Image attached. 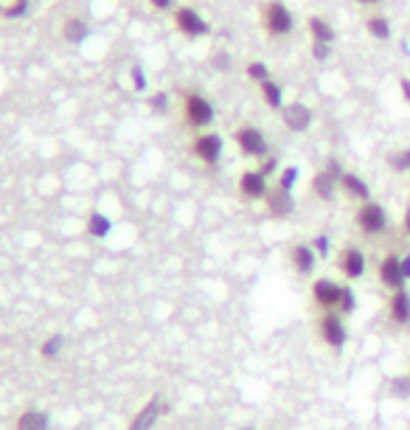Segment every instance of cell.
I'll return each instance as SVG.
<instances>
[{
    "label": "cell",
    "mask_w": 410,
    "mask_h": 430,
    "mask_svg": "<svg viewBox=\"0 0 410 430\" xmlns=\"http://www.w3.org/2000/svg\"><path fill=\"white\" fill-rule=\"evenodd\" d=\"M259 28L270 42H284L295 34L298 20L287 0H261L259 3Z\"/></svg>",
    "instance_id": "obj_1"
},
{
    "label": "cell",
    "mask_w": 410,
    "mask_h": 430,
    "mask_svg": "<svg viewBox=\"0 0 410 430\" xmlns=\"http://www.w3.org/2000/svg\"><path fill=\"white\" fill-rule=\"evenodd\" d=\"M408 371H410V363H408Z\"/></svg>",
    "instance_id": "obj_43"
},
{
    "label": "cell",
    "mask_w": 410,
    "mask_h": 430,
    "mask_svg": "<svg viewBox=\"0 0 410 430\" xmlns=\"http://www.w3.org/2000/svg\"><path fill=\"white\" fill-rule=\"evenodd\" d=\"M397 87H399V96H402V102L410 107V76H399L397 79Z\"/></svg>",
    "instance_id": "obj_37"
},
{
    "label": "cell",
    "mask_w": 410,
    "mask_h": 430,
    "mask_svg": "<svg viewBox=\"0 0 410 430\" xmlns=\"http://www.w3.org/2000/svg\"><path fill=\"white\" fill-rule=\"evenodd\" d=\"M17 430H48V417L39 411H25L17 419Z\"/></svg>",
    "instance_id": "obj_26"
},
{
    "label": "cell",
    "mask_w": 410,
    "mask_h": 430,
    "mask_svg": "<svg viewBox=\"0 0 410 430\" xmlns=\"http://www.w3.org/2000/svg\"><path fill=\"white\" fill-rule=\"evenodd\" d=\"M149 110L158 113V116H163V113L169 110V93H166V90H155V93L149 96Z\"/></svg>",
    "instance_id": "obj_32"
},
{
    "label": "cell",
    "mask_w": 410,
    "mask_h": 430,
    "mask_svg": "<svg viewBox=\"0 0 410 430\" xmlns=\"http://www.w3.org/2000/svg\"><path fill=\"white\" fill-rule=\"evenodd\" d=\"M239 430H256V428H250V425H244V428H239Z\"/></svg>",
    "instance_id": "obj_42"
},
{
    "label": "cell",
    "mask_w": 410,
    "mask_h": 430,
    "mask_svg": "<svg viewBox=\"0 0 410 430\" xmlns=\"http://www.w3.org/2000/svg\"><path fill=\"white\" fill-rule=\"evenodd\" d=\"M388 394H391L394 400H399V403H408L410 400V371H405V374H394V377L388 380Z\"/></svg>",
    "instance_id": "obj_25"
},
{
    "label": "cell",
    "mask_w": 410,
    "mask_h": 430,
    "mask_svg": "<svg viewBox=\"0 0 410 430\" xmlns=\"http://www.w3.org/2000/svg\"><path fill=\"white\" fill-rule=\"evenodd\" d=\"M385 321L391 329H408L410 326V290L399 287L394 293H388L385 301Z\"/></svg>",
    "instance_id": "obj_15"
},
{
    "label": "cell",
    "mask_w": 410,
    "mask_h": 430,
    "mask_svg": "<svg viewBox=\"0 0 410 430\" xmlns=\"http://www.w3.org/2000/svg\"><path fill=\"white\" fill-rule=\"evenodd\" d=\"M222 149H225V141L213 130H203L192 138V155L205 166H216L219 158H222Z\"/></svg>",
    "instance_id": "obj_13"
},
{
    "label": "cell",
    "mask_w": 410,
    "mask_h": 430,
    "mask_svg": "<svg viewBox=\"0 0 410 430\" xmlns=\"http://www.w3.org/2000/svg\"><path fill=\"white\" fill-rule=\"evenodd\" d=\"M335 270H337V273L343 276V281H349V284L360 281V278L366 276V270H368V256H366V250H363L357 242L340 245V247H337V256H335Z\"/></svg>",
    "instance_id": "obj_8"
},
{
    "label": "cell",
    "mask_w": 410,
    "mask_h": 430,
    "mask_svg": "<svg viewBox=\"0 0 410 430\" xmlns=\"http://www.w3.org/2000/svg\"><path fill=\"white\" fill-rule=\"evenodd\" d=\"M385 166L394 169L397 175H410V147L391 149V152L385 155Z\"/></svg>",
    "instance_id": "obj_24"
},
{
    "label": "cell",
    "mask_w": 410,
    "mask_h": 430,
    "mask_svg": "<svg viewBox=\"0 0 410 430\" xmlns=\"http://www.w3.org/2000/svg\"><path fill=\"white\" fill-rule=\"evenodd\" d=\"M211 65H213L216 70H222V73H225V70H230V65H233V59H230V56H228L225 51H216V54L211 56Z\"/></svg>",
    "instance_id": "obj_35"
},
{
    "label": "cell",
    "mask_w": 410,
    "mask_h": 430,
    "mask_svg": "<svg viewBox=\"0 0 410 430\" xmlns=\"http://www.w3.org/2000/svg\"><path fill=\"white\" fill-rule=\"evenodd\" d=\"M256 169H259L264 178H278V172H281V166H278V155H267L264 161L256 164Z\"/></svg>",
    "instance_id": "obj_33"
},
{
    "label": "cell",
    "mask_w": 410,
    "mask_h": 430,
    "mask_svg": "<svg viewBox=\"0 0 410 430\" xmlns=\"http://www.w3.org/2000/svg\"><path fill=\"white\" fill-rule=\"evenodd\" d=\"M298 178H301V169H298V166H281V172H278V178H275L273 186H278V189H284V192H295Z\"/></svg>",
    "instance_id": "obj_27"
},
{
    "label": "cell",
    "mask_w": 410,
    "mask_h": 430,
    "mask_svg": "<svg viewBox=\"0 0 410 430\" xmlns=\"http://www.w3.org/2000/svg\"><path fill=\"white\" fill-rule=\"evenodd\" d=\"M346 172V166L337 158H326V164L321 169H315V175L309 178V195L318 203L332 206L340 195V175Z\"/></svg>",
    "instance_id": "obj_3"
},
{
    "label": "cell",
    "mask_w": 410,
    "mask_h": 430,
    "mask_svg": "<svg viewBox=\"0 0 410 430\" xmlns=\"http://www.w3.org/2000/svg\"><path fill=\"white\" fill-rule=\"evenodd\" d=\"M149 3V8H155V11H175L178 8V0H147Z\"/></svg>",
    "instance_id": "obj_36"
},
{
    "label": "cell",
    "mask_w": 410,
    "mask_h": 430,
    "mask_svg": "<svg viewBox=\"0 0 410 430\" xmlns=\"http://www.w3.org/2000/svg\"><path fill=\"white\" fill-rule=\"evenodd\" d=\"M62 346H65V338H62V335H54L51 340H45V343H42V357L54 360V357L62 352Z\"/></svg>",
    "instance_id": "obj_34"
},
{
    "label": "cell",
    "mask_w": 410,
    "mask_h": 430,
    "mask_svg": "<svg viewBox=\"0 0 410 430\" xmlns=\"http://www.w3.org/2000/svg\"><path fill=\"white\" fill-rule=\"evenodd\" d=\"M259 99H261V104L267 107V110H273V113H281L284 110V104H287V99H284V85L273 76V79H267L264 85H259Z\"/></svg>",
    "instance_id": "obj_20"
},
{
    "label": "cell",
    "mask_w": 410,
    "mask_h": 430,
    "mask_svg": "<svg viewBox=\"0 0 410 430\" xmlns=\"http://www.w3.org/2000/svg\"><path fill=\"white\" fill-rule=\"evenodd\" d=\"M87 34H90L87 20H82V17H76V14H70V17L62 23V39L70 42V45H82V42L87 39Z\"/></svg>",
    "instance_id": "obj_21"
},
{
    "label": "cell",
    "mask_w": 410,
    "mask_h": 430,
    "mask_svg": "<svg viewBox=\"0 0 410 430\" xmlns=\"http://www.w3.org/2000/svg\"><path fill=\"white\" fill-rule=\"evenodd\" d=\"M354 312H357V295H354V287L346 281V287H343V298H340V307H337V315L349 318V315H354Z\"/></svg>",
    "instance_id": "obj_29"
},
{
    "label": "cell",
    "mask_w": 410,
    "mask_h": 430,
    "mask_svg": "<svg viewBox=\"0 0 410 430\" xmlns=\"http://www.w3.org/2000/svg\"><path fill=\"white\" fill-rule=\"evenodd\" d=\"M340 195L346 197V200H352V203H366V200H374L371 197V186H368V180L363 178V175H357V172H352V169H346L343 175H340Z\"/></svg>",
    "instance_id": "obj_19"
},
{
    "label": "cell",
    "mask_w": 410,
    "mask_h": 430,
    "mask_svg": "<svg viewBox=\"0 0 410 430\" xmlns=\"http://www.w3.org/2000/svg\"><path fill=\"white\" fill-rule=\"evenodd\" d=\"M363 31L374 42H391L394 39V20L383 8H368L363 14Z\"/></svg>",
    "instance_id": "obj_16"
},
{
    "label": "cell",
    "mask_w": 410,
    "mask_h": 430,
    "mask_svg": "<svg viewBox=\"0 0 410 430\" xmlns=\"http://www.w3.org/2000/svg\"><path fill=\"white\" fill-rule=\"evenodd\" d=\"M315 335H318V340H321L326 349L340 352V349L349 343L346 318L337 315V312H318V315H315Z\"/></svg>",
    "instance_id": "obj_7"
},
{
    "label": "cell",
    "mask_w": 410,
    "mask_h": 430,
    "mask_svg": "<svg viewBox=\"0 0 410 430\" xmlns=\"http://www.w3.org/2000/svg\"><path fill=\"white\" fill-rule=\"evenodd\" d=\"M402 276H405V281H410V250L402 253Z\"/></svg>",
    "instance_id": "obj_41"
},
{
    "label": "cell",
    "mask_w": 410,
    "mask_h": 430,
    "mask_svg": "<svg viewBox=\"0 0 410 430\" xmlns=\"http://www.w3.org/2000/svg\"><path fill=\"white\" fill-rule=\"evenodd\" d=\"M352 222H354V231H357L363 239H368V242H377V239H383V236L391 233V216H388V209H385L380 200H366V203H360V206L354 209Z\"/></svg>",
    "instance_id": "obj_2"
},
{
    "label": "cell",
    "mask_w": 410,
    "mask_h": 430,
    "mask_svg": "<svg viewBox=\"0 0 410 430\" xmlns=\"http://www.w3.org/2000/svg\"><path fill=\"white\" fill-rule=\"evenodd\" d=\"M172 23H175L178 34H183L186 39H200V37H208V34H211V23L205 20L192 3L178 6V8L172 11Z\"/></svg>",
    "instance_id": "obj_9"
},
{
    "label": "cell",
    "mask_w": 410,
    "mask_h": 430,
    "mask_svg": "<svg viewBox=\"0 0 410 430\" xmlns=\"http://www.w3.org/2000/svg\"><path fill=\"white\" fill-rule=\"evenodd\" d=\"M309 245L315 247V253H318L321 262L332 256V239H329V233H315V236L309 239Z\"/></svg>",
    "instance_id": "obj_31"
},
{
    "label": "cell",
    "mask_w": 410,
    "mask_h": 430,
    "mask_svg": "<svg viewBox=\"0 0 410 430\" xmlns=\"http://www.w3.org/2000/svg\"><path fill=\"white\" fill-rule=\"evenodd\" d=\"M352 3H357V6L366 8V11H368V8H383V6H385V0H352Z\"/></svg>",
    "instance_id": "obj_40"
},
{
    "label": "cell",
    "mask_w": 410,
    "mask_h": 430,
    "mask_svg": "<svg viewBox=\"0 0 410 430\" xmlns=\"http://www.w3.org/2000/svg\"><path fill=\"white\" fill-rule=\"evenodd\" d=\"M377 281L388 293H394L399 287H408V281L402 276V253L399 250H385L380 256V262H377Z\"/></svg>",
    "instance_id": "obj_12"
},
{
    "label": "cell",
    "mask_w": 410,
    "mask_h": 430,
    "mask_svg": "<svg viewBox=\"0 0 410 430\" xmlns=\"http://www.w3.org/2000/svg\"><path fill=\"white\" fill-rule=\"evenodd\" d=\"M278 116H281V124H284L290 133H295V135L309 133V130H312V124H315V110H312L306 102H301V99L287 102V104H284V110H281Z\"/></svg>",
    "instance_id": "obj_11"
},
{
    "label": "cell",
    "mask_w": 410,
    "mask_h": 430,
    "mask_svg": "<svg viewBox=\"0 0 410 430\" xmlns=\"http://www.w3.org/2000/svg\"><path fill=\"white\" fill-rule=\"evenodd\" d=\"M180 116H183V124L194 133H203L213 124L216 118V110L213 104L208 102V96L200 90H183V99H180Z\"/></svg>",
    "instance_id": "obj_4"
},
{
    "label": "cell",
    "mask_w": 410,
    "mask_h": 430,
    "mask_svg": "<svg viewBox=\"0 0 410 430\" xmlns=\"http://www.w3.org/2000/svg\"><path fill=\"white\" fill-rule=\"evenodd\" d=\"M233 144H236V149H239L242 158L256 161V164L264 161L267 155H273L264 130L256 127V124H250V121H244V124H239V127L233 130Z\"/></svg>",
    "instance_id": "obj_5"
},
{
    "label": "cell",
    "mask_w": 410,
    "mask_h": 430,
    "mask_svg": "<svg viewBox=\"0 0 410 430\" xmlns=\"http://www.w3.org/2000/svg\"><path fill=\"white\" fill-rule=\"evenodd\" d=\"M161 411H163V403H161V397H155V400H149L147 403V408L132 419V425L130 430H149L155 422H158V417H161Z\"/></svg>",
    "instance_id": "obj_22"
},
{
    "label": "cell",
    "mask_w": 410,
    "mask_h": 430,
    "mask_svg": "<svg viewBox=\"0 0 410 430\" xmlns=\"http://www.w3.org/2000/svg\"><path fill=\"white\" fill-rule=\"evenodd\" d=\"M132 82H135V90H147V76L141 68H132Z\"/></svg>",
    "instance_id": "obj_38"
},
{
    "label": "cell",
    "mask_w": 410,
    "mask_h": 430,
    "mask_svg": "<svg viewBox=\"0 0 410 430\" xmlns=\"http://www.w3.org/2000/svg\"><path fill=\"white\" fill-rule=\"evenodd\" d=\"M236 192L244 203H264L267 192H270V178H264L256 166L253 169H244L236 180Z\"/></svg>",
    "instance_id": "obj_14"
},
{
    "label": "cell",
    "mask_w": 410,
    "mask_h": 430,
    "mask_svg": "<svg viewBox=\"0 0 410 430\" xmlns=\"http://www.w3.org/2000/svg\"><path fill=\"white\" fill-rule=\"evenodd\" d=\"M244 76H247V82H253V85L259 87V85H264L267 79H273V68H270L264 59H250V62L244 65Z\"/></svg>",
    "instance_id": "obj_23"
},
{
    "label": "cell",
    "mask_w": 410,
    "mask_h": 430,
    "mask_svg": "<svg viewBox=\"0 0 410 430\" xmlns=\"http://www.w3.org/2000/svg\"><path fill=\"white\" fill-rule=\"evenodd\" d=\"M264 211L270 219H287L295 211V195L292 192H284L278 186H270L267 197H264Z\"/></svg>",
    "instance_id": "obj_18"
},
{
    "label": "cell",
    "mask_w": 410,
    "mask_h": 430,
    "mask_svg": "<svg viewBox=\"0 0 410 430\" xmlns=\"http://www.w3.org/2000/svg\"><path fill=\"white\" fill-rule=\"evenodd\" d=\"M402 236L410 242V203L402 209Z\"/></svg>",
    "instance_id": "obj_39"
},
{
    "label": "cell",
    "mask_w": 410,
    "mask_h": 430,
    "mask_svg": "<svg viewBox=\"0 0 410 430\" xmlns=\"http://www.w3.org/2000/svg\"><path fill=\"white\" fill-rule=\"evenodd\" d=\"M110 228H113V222L107 219L104 214H90V219H87V231H90V236H96V239H104L107 233H110Z\"/></svg>",
    "instance_id": "obj_28"
},
{
    "label": "cell",
    "mask_w": 410,
    "mask_h": 430,
    "mask_svg": "<svg viewBox=\"0 0 410 430\" xmlns=\"http://www.w3.org/2000/svg\"><path fill=\"white\" fill-rule=\"evenodd\" d=\"M309 56H312L318 65H326V62L335 56V45H326V42H309Z\"/></svg>",
    "instance_id": "obj_30"
},
{
    "label": "cell",
    "mask_w": 410,
    "mask_h": 430,
    "mask_svg": "<svg viewBox=\"0 0 410 430\" xmlns=\"http://www.w3.org/2000/svg\"><path fill=\"white\" fill-rule=\"evenodd\" d=\"M287 262H290V270H292L298 278H315L318 253H315V247L309 245V239H295V242L287 247Z\"/></svg>",
    "instance_id": "obj_10"
},
{
    "label": "cell",
    "mask_w": 410,
    "mask_h": 430,
    "mask_svg": "<svg viewBox=\"0 0 410 430\" xmlns=\"http://www.w3.org/2000/svg\"><path fill=\"white\" fill-rule=\"evenodd\" d=\"M346 281H337L332 276H315L309 281V304L315 312H337L343 298Z\"/></svg>",
    "instance_id": "obj_6"
},
{
    "label": "cell",
    "mask_w": 410,
    "mask_h": 430,
    "mask_svg": "<svg viewBox=\"0 0 410 430\" xmlns=\"http://www.w3.org/2000/svg\"><path fill=\"white\" fill-rule=\"evenodd\" d=\"M304 31H306L309 42H326V45H335L337 42V28H335V23L326 14H318V11L306 14Z\"/></svg>",
    "instance_id": "obj_17"
}]
</instances>
